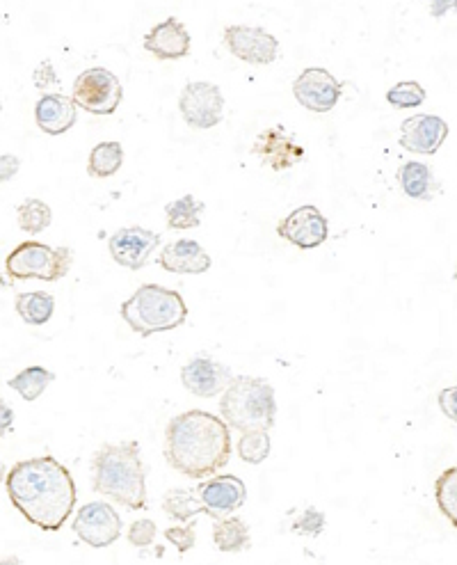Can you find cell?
<instances>
[{
    "mask_svg": "<svg viewBox=\"0 0 457 565\" xmlns=\"http://www.w3.org/2000/svg\"><path fill=\"white\" fill-rule=\"evenodd\" d=\"M7 497L30 524L42 531H60L76 508V481L53 456H37L7 469Z\"/></svg>",
    "mask_w": 457,
    "mask_h": 565,
    "instance_id": "6da1fadb",
    "label": "cell"
},
{
    "mask_svg": "<svg viewBox=\"0 0 457 565\" xmlns=\"http://www.w3.org/2000/svg\"><path fill=\"white\" fill-rule=\"evenodd\" d=\"M231 428L206 410H188L165 428V460L186 479H211L231 458Z\"/></svg>",
    "mask_w": 457,
    "mask_h": 565,
    "instance_id": "7a4b0ae2",
    "label": "cell"
},
{
    "mask_svg": "<svg viewBox=\"0 0 457 565\" xmlns=\"http://www.w3.org/2000/svg\"><path fill=\"white\" fill-rule=\"evenodd\" d=\"M92 490L131 511H147V469L135 440L103 444L92 456Z\"/></svg>",
    "mask_w": 457,
    "mask_h": 565,
    "instance_id": "3957f363",
    "label": "cell"
},
{
    "mask_svg": "<svg viewBox=\"0 0 457 565\" xmlns=\"http://www.w3.org/2000/svg\"><path fill=\"white\" fill-rule=\"evenodd\" d=\"M220 415L229 428L240 433L270 431L275 426V387L266 378L234 376L222 392Z\"/></svg>",
    "mask_w": 457,
    "mask_h": 565,
    "instance_id": "277c9868",
    "label": "cell"
},
{
    "mask_svg": "<svg viewBox=\"0 0 457 565\" xmlns=\"http://www.w3.org/2000/svg\"><path fill=\"white\" fill-rule=\"evenodd\" d=\"M119 316L140 337L181 328L188 321V305L179 291L160 284H142L119 305Z\"/></svg>",
    "mask_w": 457,
    "mask_h": 565,
    "instance_id": "5b68a950",
    "label": "cell"
},
{
    "mask_svg": "<svg viewBox=\"0 0 457 565\" xmlns=\"http://www.w3.org/2000/svg\"><path fill=\"white\" fill-rule=\"evenodd\" d=\"M71 264H74V250L71 248H51V245L39 241H23L7 254L5 273L16 282H58L67 277Z\"/></svg>",
    "mask_w": 457,
    "mask_h": 565,
    "instance_id": "8992f818",
    "label": "cell"
},
{
    "mask_svg": "<svg viewBox=\"0 0 457 565\" xmlns=\"http://www.w3.org/2000/svg\"><path fill=\"white\" fill-rule=\"evenodd\" d=\"M124 99V87L119 78L106 67H92L76 78L71 101L85 113L115 115Z\"/></svg>",
    "mask_w": 457,
    "mask_h": 565,
    "instance_id": "52a82bcc",
    "label": "cell"
},
{
    "mask_svg": "<svg viewBox=\"0 0 457 565\" xmlns=\"http://www.w3.org/2000/svg\"><path fill=\"white\" fill-rule=\"evenodd\" d=\"M179 110L192 129H213L224 117V97L220 87L206 81L186 83L179 97Z\"/></svg>",
    "mask_w": 457,
    "mask_h": 565,
    "instance_id": "ba28073f",
    "label": "cell"
},
{
    "mask_svg": "<svg viewBox=\"0 0 457 565\" xmlns=\"http://www.w3.org/2000/svg\"><path fill=\"white\" fill-rule=\"evenodd\" d=\"M71 529L85 545L106 549L122 536V517L106 501H90L76 513Z\"/></svg>",
    "mask_w": 457,
    "mask_h": 565,
    "instance_id": "9c48e42d",
    "label": "cell"
},
{
    "mask_svg": "<svg viewBox=\"0 0 457 565\" xmlns=\"http://www.w3.org/2000/svg\"><path fill=\"white\" fill-rule=\"evenodd\" d=\"M224 46L247 65H272L279 55V39L256 26L224 28Z\"/></svg>",
    "mask_w": 457,
    "mask_h": 565,
    "instance_id": "30bf717a",
    "label": "cell"
},
{
    "mask_svg": "<svg viewBox=\"0 0 457 565\" xmlns=\"http://www.w3.org/2000/svg\"><path fill=\"white\" fill-rule=\"evenodd\" d=\"M277 236L300 250L320 248L330 238V222L316 206H300L279 220Z\"/></svg>",
    "mask_w": 457,
    "mask_h": 565,
    "instance_id": "8fae6325",
    "label": "cell"
},
{
    "mask_svg": "<svg viewBox=\"0 0 457 565\" xmlns=\"http://www.w3.org/2000/svg\"><path fill=\"white\" fill-rule=\"evenodd\" d=\"M343 85L323 67H309L293 81V97L311 113H330L341 99Z\"/></svg>",
    "mask_w": 457,
    "mask_h": 565,
    "instance_id": "7c38bea8",
    "label": "cell"
},
{
    "mask_svg": "<svg viewBox=\"0 0 457 565\" xmlns=\"http://www.w3.org/2000/svg\"><path fill=\"white\" fill-rule=\"evenodd\" d=\"M195 492H199L206 515L213 520H222V517L240 511L247 501L245 483L234 474H215L208 481L199 483Z\"/></svg>",
    "mask_w": 457,
    "mask_h": 565,
    "instance_id": "4fadbf2b",
    "label": "cell"
},
{
    "mask_svg": "<svg viewBox=\"0 0 457 565\" xmlns=\"http://www.w3.org/2000/svg\"><path fill=\"white\" fill-rule=\"evenodd\" d=\"M160 245V234L144 227H122L110 236L108 250L115 264L128 270H140Z\"/></svg>",
    "mask_w": 457,
    "mask_h": 565,
    "instance_id": "5bb4252c",
    "label": "cell"
},
{
    "mask_svg": "<svg viewBox=\"0 0 457 565\" xmlns=\"http://www.w3.org/2000/svg\"><path fill=\"white\" fill-rule=\"evenodd\" d=\"M234 380V373L227 364L215 362L211 357L199 355L192 357L188 364H183L181 369V383L188 389L192 396L199 399H213V396L222 394Z\"/></svg>",
    "mask_w": 457,
    "mask_h": 565,
    "instance_id": "9a60e30c",
    "label": "cell"
},
{
    "mask_svg": "<svg viewBox=\"0 0 457 565\" xmlns=\"http://www.w3.org/2000/svg\"><path fill=\"white\" fill-rule=\"evenodd\" d=\"M252 154L259 156L263 165L272 167L275 172H284L302 161L304 147L298 145L295 135L288 133L284 126H270L254 140Z\"/></svg>",
    "mask_w": 457,
    "mask_h": 565,
    "instance_id": "2e32d148",
    "label": "cell"
},
{
    "mask_svg": "<svg viewBox=\"0 0 457 565\" xmlns=\"http://www.w3.org/2000/svg\"><path fill=\"white\" fill-rule=\"evenodd\" d=\"M448 138V124L442 117L437 115H412L410 119H405L400 124V135L398 142L403 145V149L414 151V154L432 156L437 154L439 149Z\"/></svg>",
    "mask_w": 457,
    "mask_h": 565,
    "instance_id": "e0dca14e",
    "label": "cell"
},
{
    "mask_svg": "<svg viewBox=\"0 0 457 565\" xmlns=\"http://www.w3.org/2000/svg\"><path fill=\"white\" fill-rule=\"evenodd\" d=\"M144 51H149L158 60H183L190 53L192 39L186 26L179 19H165L149 30L142 39Z\"/></svg>",
    "mask_w": 457,
    "mask_h": 565,
    "instance_id": "ac0fdd59",
    "label": "cell"
},
{
    "mask_svg": "<svg viewBox=\"0 0 457 565\" xmlns=\"http://www.w3.org/2000/svg\"><path fill=\"white\" fill-rule=\"evenodd\" d=\"M158 266L176 275H202L211 268V254L197 241L179 238V241L165 245L163 252L158 254Z\"/></svg>",
    "mask_w": 457,
    "mask_h": 565,
    "instance_id": "d6986e66",
    "label": "cell"
},
{
    "mask_svg": "<svg viewBox=\"0 0 457 565\" xmlns=\"http://www.w3.org/2000/svg\"><path fill=\"white\" fill-rule=\"evenodd\" d=\"M78 119V106L60 92L42 94L35 106V122L46 135L67 133Z\"/></svg>",
    "mask_w": 457,
    "mask_h": 565,
    "instance_id": "ffe728a7",
    "label": "cell"
},
{
    "mask_svg": "<svg viewBox=\"0 0 457 565\" xmlns=\"http://www.w3.org/2000/svg\"><path fill=\"white\" fill-rule=\"evenodd\" d=\"M398 183L410 200H421V202L432 200L439 190V181L435 179L432 167L426 163H416V161L400 165Z\"/></svg>",
    "mask_w": 457,
    "mask_h": 565,
    "instance_id": "44dd1931",
    "label": "cell"
},
{
    "mask_svg": "<svg viewBox=\"0 0 457 565\" xmlns=\"http://www.w3.org/2000/svg\"><path fill=\"white\" fill-rule=\"evenodd\" d=\"M213 545L224 554H236V552H243V549H250L252 545L250 527H247V522L243 520V517H236V515L215 520Z\"/></svg>",
    "mask_w": 457,
    "mask_h": 565,
    "instance_id": "7402d4cb",
    "label": "cell"
},
{
    "mask_svg": "<svg viewBox=\"0 0 457 565\" xmlns=\"http://www.w3.org/2000/svg\"><path fill=\"white\" fill-rule=\"evenodd\" d=\"M14 309L21 316L23 323L28 325H46L55 312V298L46 291H28L16 293Z\"/></svg>",
    "mask_w": 457,
    "mask_h": 565,
    "instance_id": "603a6c76",
    "label": "cell"
},
{
    "mask_svg": "<svg viewBox=\"0 0 457 565\" xmlns=\"http://www.w3.org/2000/svg\"><path fill=\"white\" fill-rule=\"evenodd\" d=\"M124 165V147L119 142H101L90 151L87 158V174L92 179H108Z\"/></svg>",
    "mask_w": 457,
    "mask_h": 565,
    "instance_id": "cb8c5ba5",
    "label": "cell"
},
{
    "mask_svg": "<svg viewBox=\"0 0 457 565\" xmlns=\"http://www.w3.org/2000/svg\"><path fill=\"white\" fill-rule=\"evenodd\" d=\"M204 202H199L197 197L183 195L181 200H174L165 206L167 227L176 229V232H186V229H197L202 225Z\"/></svg>",
    "mask_w": 457,
    "mask_h": 565,
    "instance_id": "d4e9b609",
    "label": "cell"
},
{
    "mask_svg": "<svg viewBox=\"0 0 457 565\" xmlns=\"http://www.w3.org/2000/svg\"><path fill=\"white\" fill-rule=\"evenodd\" d=\"M55 380V373L53 371H48L44 369V366H28V369H23L16 373L14 378H10V389H14V392H19L21 394V399L23 401H37L39 396H42L46 392V387L51 385Z\"/></svg>",
    "mask_w": 457,
    "mask_h": 565,
    "instance_id": "484cf974",
    "label": "cell"
},
{
    "mask_svg": "<svg viewBox=\"0 0 457 565\" xmlns=\"http://www.w3.org/2000/svg\"><path fill=\"white\" fill-rule=\"evenodd\" d=\"M160 506H163V513L174 522H190V520H195L197 515H202V513L206 515V506L202 504V499L192 495V490L165 492Z\"/></svg>",
    "mask_w": 457,
    "mask_h": 565,
    "instance_id": "4316f807",
    "label": "cell"
},
{
    "mask_svg": "<svg viewBox=\"0 0 457 565\" xmlns=\"http://www.w3.org/2000/svg\"><path fill=\"white\" fill-rule=\"evenodd\" d=\"M435 501L439 513L457 529V465L444 469L435 481Z\"/></svg>",
    "mask_w": 457,
    "mask_h": 565,
    "instance_id": "83f0119b",
    "label": "cell"
},
{
    "mask_svg": "<svg viewBox=\"0 0 457 565\" xmlns=\"http://www.w3.org/2000/svg\"><path fill=\"white\" fill-rule=\"evenodd\" d=\"M16 220H19V227L23 229V232L30 236H37L53 222V211L46 202L35 200V197H32V200H26L19 206V209H16Z\"/></svg>",
    "mask_w": 457,
    "mask_h": 565,
    "instance_id": "f1b7e54d",
    "label": "cell"
},
{
    "mask_svg": "<svg viewBox=\"0 0 457 565\" xmlns=\"http://www.w3.org/2000/svg\"><path fill=\"white\" fill-rule=\"evenodd\" d=\"M238 456L247 465H261L270 456V435L268 431L243 433L238 440Z\"/></svg>",
    "mask_w": 457,
    "mask_h": 565,
    "instance_id": "f546056e",
    "label": "cell"
},
{
    "mask_svg": "<svg viewBox=\"0 0 457 565\" xmlns=\"http://www.w3.org/2000/svg\"><path fill=\"white\" fill-rule=\"evenodd\" d=\"M387 101L398 110L416 108L426 101V90H423V85L416 81H403L396 83L391 90H387Z\"/></svg>",
    "mask_w": 457,
    "mask_h": 565,
    "instance_id": "4dcf8cb0",
    "label": "cell"
},
{
    "mask_svg": "<svg viewBox=\"0 0 457 565\" xmlns=\"http://www.w3.org/2000/svg\"><path fill=\"white\" fill-rule=\"evenodd\" d=\"M325 522H327L325 520V513L318 511V508H314V506H309V508H304L302 515L293 522L291 531L298 533V536L318 538L320 533L325 531Z\"/></svg>",
    "mask_w": 457,
    "mask_h": 565,
    "instance_id": "1f68e13d",
    "label": "cell"
},
{
    "mask_svg": "<svg viewBox=\"0 0 457 565\" xmlns=\"http://www.w3.org/2000/svg\"><path fill=\"white\" fill-rule=\"evenodd\" d=\"M156 533H158L156 522L144 517V520L131 524V529H128V543L133 547H151L156 543Z\"/></svg>",
    "mask_w": 457,
    "mask_h": 565,
    "instance_id": "d6a6232c",
    "label": "cell"
},
{
    "mask_svg": "<svg viewBox=\"0 0 457 565\" xmlns=\"http://www.w3.org/2000/svg\"><path fill=\"white\" fill-rule=\"evenodd\" d=\"M165 538L176 547L179 554H188L197 543L195 524H186V527H170L165 529Z\"/></svg>",
    "mask_w": 457,
    "mask_h": 565,
    "instance_id": "836d02e7",
    "label": "cell"
},
{
    "mask_svg": "<svg viewBox=\"0 0 457 565\" xmlns=\"http://www.w3.org/2000/svg\"><path fill=\"white\" fill-rule=\"evenodd\" d=\"M32 83H35L37 90H42L46 94V90H51V87H58V74H55V67L51 60H44L42 65L35 69V74H32Z\"/></svg>",
    "mask_w": 457,
    "mask_h": 565,
    "instance_id": "e575fe53",
    "label": "cell"
},
{
    "mask_svg": "<svg viewBox=\"0 0 457 565\" xmlns=\"http://www.w3.org/2000/svg\"><path fill=\"white\" fill-rule=\"evenodd\" d=\"M439 408H442L444 415L457 424V385L446 387L439 392Z\"/></svg>",
    "mask_w": 457,
    "mask_h": 565,
    "instance_id": "d590c367",
    "label": "cell"
},
{
    "mask_svg": "<svg viewBox=\"0 0 457 565\" xmlns=\"http://www.w3.org/2000/svg\"><path fill=\"white\" fill-rule=\"evenodd\" d=\"M21 170V161L19 156L12 154H0V183L10 181L16 177V172Z\"/></svg>",
    "mask_w": 457,
    "mask_h": 565,
    "instance_id": "8d00e7d4",
    "label": "cell"
},
{
    "mask_svg": "<svg viewBox=\"0 0 457 565\" xmlns=\"http://www.w3.org/2000/svg\"><path fill=\"white\" fill-rule=\"evenodd\" d=\"M12 424H14V410L0 399V440H3L7 431H12Z\"/></svg>",
    "mask_w": 457,
    "mask_h": 565,
    "instance_id": "74e56055",
    "label": "cell"
},
{
    "mask_svg": "<svg viewBox=\"0 0 457 565\" xmlns=\"http://www.w3.org/2000/svg\"><path fill=\"white\" fill-rule=\"evenodd\" d=\"M446 10H457V3H435L432 5V12H435V17H442V12H446Z\"/></svg>",
    "mask_w": 457,
    "mask_h": 565,
    "instance_id": "f35d334b",
    "label": "cell"
},
{
    "mask_svg": "<svg viewBox=\"0 0 457 565\" xmlns=\"http://www.w3.org/2000/svg\"><path fill=\"white\" fill-rule=\"evenodd\" d=\"M0 565H23L19 556H5V559H0Z\"/></svg>",
    "mask_w": 457,
    "mask_h": 565,
    "instance_id": "ab89813d",
    "label": "cell"
},
{
    "mask_svg": "<svg viewBox=\"0 0 457 565\" xmlns=\"http://www.w3.org/2000/svg\"><path fill=\"white\" fill-rule=\"evenodd\" d=\"M5 476H7V467L0 465V481H5Z\"/></svg>",
    "mask_w": 457,
    "mask_h": 565,
    "instance_id": "60d3db41",
    "label": "cell"
},
{
    "mask_svg": "<svg viewBox=\"0 0 457 565\" xmlns=\"http://www.w3.org/2000/svg\"><path fill=\"white\" fill-rule=\"evenodd\" d=\"M0 113H3V101H0Z\"/></svg>",
    "mask_w": 457,
    "mask_h": 565,
    "instance_id": "b9f144b4",
    "label": "cell"
}]
</instances>
